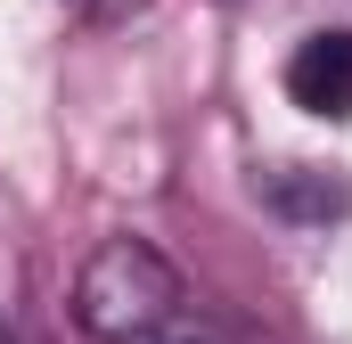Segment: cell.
I'll use <instances>...</instances> for the list:
<instances>
[{"label": "cell", "instance_id": "cell-1", "mask_svg": "<svg viewBox=\"0 0 352 344\" xmlns=\"http://www.w3.org/2000/svg\"><path fill=\"white\" fill-rule=\"evenodd\" d=\"M164 320H180V270L148 238H107L74 270V328L90 344H140Z\"/></svg>", "mask_w": 352, "mask_h": 344}, {"label": "cell", "instance_id": "cell-2", "mask_svg": "<svg viewBox=\"0 0 352 344\" xmlns=\"http://www.w3.org/2000/svg\"><path fill=\"white\" fill-rule=\"evenodd\" d=\"M287 98L320 123H352V33H303L287 58Z\"/></svg>", "mask_w": 352, "mask_h": 344}, {"label": "cell", "instance_id": "cell-3", "mask_svg": "<svg viewBox=\"0 0 352 344\" xmlns=\"http://www.w3.org/2000/svg\"><path fill=\"white\" fill-rule=\"evenodd\" d=\"M344 197H352V189L336 180V172H320V164H278V172H263V205L287 213V222H303V230H311V222H336Z\"/></svg>", "mask_w": 352, "mask_h": 344}, {"label": "cell", "instance_id": "cell-4", "mask_svg": "<svg viewBox=\"0 0 352 344\" xmlns=\"http://www.w3.org/2000/svg\"><path fill=\"white\" fill-rule=\"evenodd\" d=\"M140 344H205V336H197V328H180V320H164L156 336H140Z\"/></svg>", "mask_w": 352, "mask_h": 344}, {"label": "cell", "instance_id": "cell-5", "mask_svg": "<svg viewBox=\"0 0 352 344\" xmlns=\"http://www.w3.org/2000/svg\"><path fill=\"white\" fill-rule=\"evenodd\" d=\"M148 0H90V17H140Z\"/></svg>", "mask_w": 352, "mask_h": 344}]
</instances>
